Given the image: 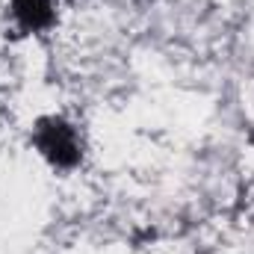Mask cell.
I'll list each match as a JSON object with an SVG mask.
<instances>
[{
	"mask_svg": "<svg viewBox=\"0 0 254 254\" xmlns=\"http://www.w3.org/2000/svg\"><path fill=\"white\" fill-rule=\"evenodd\" d=\"M39 145L60 166H71L80 157L77 139H74L71 127L63 125V122H42V127H39Z\"/></svg>",
	"mask_w": 254,
	"mask_h": 254,
	"instance_id": "obj_1",
	"label": "cell"
},
{
	"mask_svg": "<svg viewBox=\"0 0 254 254\" xmlns=\"http://www.w3.org/2000/svg\"><path fill=\"white\" fill-rule=\"evenodd\" d=\"M15 12H18L24 27L36 30V27H45L51 21V0H18Z\"/></svg>",
	"mask_w": 254,
	"mask_h": 254,
	"instance_id": "obj_2",
	"label": "cell"
}]
</instances>
